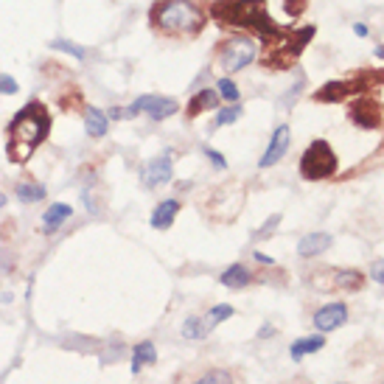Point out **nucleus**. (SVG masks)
Segmentation results:
<instances>
[{"mask_svg": "<svg viewBox=\"0 0 384 384\" xmlns=\"http://www.w3.org/2000/svg\"><path fill=\"white\" fill-rule=\"evenodd\" d=\"M219 107V93H216V87L211 90V87H205V90H197L194 93V98L188 101V118H197V115H202V112H208V110H216Z\"/></svg>", "mask_w": 384, "mask_h": 384, "instance_id": "obj_16", "label": "nucleus"}, {"mask_svg": "<svg viewBox=\"0 0 384 384\" xmlns=\"http://www.w3.org/2000/svg\"><path fill=\"white\" fill-rule=\"evenodd\" d=\"M182 337H185V339H205L202 317H188V320L182 323Z\"/></svg>", "mask_w": 384, "mask_h": 384, "instance_id": "obj_26", "label": "nucleus"}, {"mask_svg": "<svg viewBox=\"0 0 384 384\" xmlns=\"http://www.w3.org/2000/svg\"><path fill=\"white\" fill-rule=\"evenodd\" d=\"M337 165H339V160H337L331 143L320 138V140L309 143V149L303 152V157H300V177L311 179V182L314 179H328V177L337 174Z\"/></svg>", "mask_w": 384, "mask_h": 384, "instance_id": "obj_6", "label": "nucleus"}, {"mask_svg": "<svg viewBox=\"0 0 384 384\" xmlns=\"http://www.w3.org/2000/svg\"><path fill=\"white\" fill-rule=\"evenodd\" d=\"M228 289H244L250 281H253V275H250V269L244 267V264H230L225 272H222V278H219Z\"/></svg>", "mask_w": 384, "mask_h": 384, "instance_id": "obj_18", "label": "nucleus"}, {"mask_svg": "<svg viewBox=\"0 0 384 384\" xmlns=\"http://www.w3.org/2000/svg\"><path fill=\"white\" fill-rule=\"evenodd\" d=\"M359 90H362L359 82H328L314 93V98L323 101V104H337V101H345L348 96H353Z\"/></svg>", "mask_w": 384, "mask_h": 384, "instance_id": "obj_12", "label": "nucleus"}, {"mask_svg": "<svg viewBox=\"0 0 384 384\" xmlns=\"http://www.w3.org/2000/svg\"><path fill=\"white\" fill-rule=\"evenodd\" d=\"M179 208H182V202H177V200H163V202H157V208L152 211L149 225H152L154 230H168V228L174 225Z\"/></svg>", "mask_w": 384, "mask_h": 384, "instance_id": "obj_14", "label": "nucleus"}, {"mask_svg": "<svg viewBox=\"0 0 384 384\" xmlns=\"http://www.w3.org/2000/svg\"><path fill=\"white\" fill-rule=\"evenodd\" d=\"M370 278H373L376 283H381V286H384V258H378V261L370 267Z\"/></svg>", "mask_w": 384, "mask_h": 384, "instance_id": "obj_33", "label": "nucleus"}, {"mask_svg": "<svg viewBox=\"0 0 384 384\" xmlns=\"http://www.w3.org/2000/svg\"><path fill=\"white\" fill-rule=\"evenodd\" d=\"M51 132V115L48 107L37 98H31L6 126V157L12 163H29L37 146L48 138Z\"/></svg>", "mask_w": 384, "mask_h": 384, "instance_id": "obj_1", "label": "nucleus"}, {"mask_svg": "<svg viewBox=\"0 0 384 384\" xmlns=\"http://www.w3.org/2000/svg\"><path fill=\"white\" fill-rule=\"evenodd\" d=\"M267 334H272V325H264V328H261V331H258V337H261V339H264V337H267Z\"/></svg>", "mask_w": 384, "mask_h": 384, "instance_id": "obj_37", "label": "nucleus"}, {"mask_svg": "<svg viewBox=\"0 0 384 384\" xmlns=\"http://www.w3.org/2000/svg\"><path fill=\"white\" fill-rule=\"evenodd\" d=\"M317 34L314 26H306V29H297V31H278L275 37L267 40V68H275V71H286L297 62V57L306 51L309 40Z\"/></svg>", "mask_w": 384, "mask_h": 384, "instance_id": "obj_4", "label": "nucleus"}, {"mask_svg": "<svg viewBox=\"0 0 384 384\" xmlns=\"http://www.w3.org/2000/svg\"><path fill=\"white\" fill-rule=\"evenodd\" d=\"M73 216V208L68 205V202H54V205H48L45 208V216H43V230L51 236V233H57L68 219Z\"/></svg>", "mask_w": 384, "mask_h": 384, "instance_id": "obj_15", "label": "nucleus"}, {"mask_svg": "<svg viewBox=\"0 0 384 384\" xmlns=\"http://www.w3.org/2000/svg\"><path fill=\"white\" fill-rule=\"evenodd\" d=\"M15 194H17V200H20V202L31 205V202H43L48 191H45V185H43V182H17Z\"/></svg>", "mask_w": 384, "mask_h": 384, "instance_id": "obj_20", "label": "nucleus"}, {"mask_svg": "<svg viewBox=\"0 0 384 384\" xmlns=\"http://www.w3.org/2000/svg\"><path fill=\"white\" fill-rule=\"evenodd\" d=\"M154 362H157V348H154V342H149V339L138 342L135 350H132V373H140L143 364H154Z\"/></svg>", "mask_w": 384, "mask_h": 384, "instance_id": "obj_19", "label": "nucleus"}, {"mask_svg": "<svg viewBox=\"0 0 384 384\" xmlns=\"http://www.w3.org/2000/svg\"><path fill=\"white\" fill-rule=\"evenodd\" d=\"M306 6H309V0H283V9L289 17H300L306 12Z\"/></svg>", "mask_w": 384, "mask_h": 384, "instance_id": "obj_30", "label": "nucleus"}, {"mask_svg": "<svg viewBox=\"0 0 384 384\" xmlns=\"http://www.w3.org/2000/svg\"><path fill=\"white\" fill-rule=\"evenodd\" d=\"M202 154L211 157V163H214L216 168H228V160H225L222 152H216V149H211V146H202Z\"/></svg>", "mask_w": 384, "mask_h": 384, "instance_id": "obj_32", "label": "nucleus"}, {"mask_svg": "<svg viewBox=\"0 0 384 384\" xmlns=\"http://www.w3.org/2000/svg\"><path fill=\"white\" fill-rule=\"evenodd\" d=\"M129 110H132L135 115L146 112L152 121H165V118H171V115L179 112V101L171 98V96H154V93H146V96H138V98L129 104Z\"/></svg>", "mask_w": 384, "mask_h": 384, "instance_id": "obj_7", "label": "nucleus"}, {"mask_svg": "<svg viewBox=\"0 0 384 384\" xmlns=\"http://www.w3.org/2000/svg\"><path fill=\"white\" fill-rule=\"evenodd\" d=\"M84 129H87L90 138H104V135L110 132V118H107V112L98 110V107H87V110H84Z\"/></svg>", "mask_w": 384, "mask_h": 384, "instance_id": "obj_17", "label": "nucleus"}, {"mask_svg": "<svg viewBox=\"0 0 384 384\" xmlns=\"http://www.w3.org/2000/svg\"><path fill=\"white\" fill-rule=\"evenodd\" d=\"M20 90V84H17V79L15 76H9V73H0V93L3 96H15Z\"/></svg>", "mask_w": 384, "mask_h": 384, "instance_id": "obj_29", "label": "nucleus"}, {"mask_svg": "<svg viewBox=\"0 0 384 384\" xmlns=\"http://www.w3.org/2000/svg\"><path fill=\"white\" fill-rule=\"evenodd\" d=\"M289 143H292V129H289L286 124H281V126L269 135V143H267V149H264V154H261V160H258V168L278 165V163L286 157Z\"/></svg>", "mask_w": 384, "mask_h": 384, "instance_id": "obj_9", "label": "nucleus"}, {"mask_svg": "<svg viewBox=\"0 0 384 384\" xmlns=\"http://www.w3.org/2000/svg\"><path fill=\"white\" fill-rule=\"evenodd\" d=\"M345 320H348V306L345 303H328V306L314 311V328L317 331H334V328L345 325Z\"/></svg>", "mask_w": 384, "mask_h": 384, "instance_id": "obj_11", "label": "nucleus"}, {"mask_svg": "<svg viewBox=\"0 0 384 384\" xmlns=\"http://www.w3.org/2000/svg\"><path fill=\"white\" fill-rule=\"evenodd\" d=\"M242 115H244L242 104H225V107L219 110V115H216V126H230V124H236Z\"/></svg>", "mask_w": 384, "mask_h": 384, "instance_id": "obj_25", "label": "nucleus"}, {"mask_svg": "<svg viewBox=\"0 0 384 384\" xmlns=\"http://www.w3.org/2000/svg\"><path fill=\"white\" fill-rule=\"evenodd\" d=\"M278 222H281V214H272V216H269V219L264 222V228L253 233V239H264V236H269V233H275V228H278Z\"/></svg>", "mask_w": 384, "mask_h": 384, "instance_id": "obj_31", "label": "nucleus"}, {"mask_svg": "<svg viewBox=\"0 0 384 384\" xmlns=\"http://www.w3.org/2000/svg\"><path fill=\"white\" fill-rule=\"evenodd\" d=\"M256 59H258V43L247 34H236V37L225 40L216 54V62L225 73H239L247 65H253Z\"/></svg>", "mask_w": 384, "mask_h": 384, "instance_id": "obj_5", "label": "nucleus"}, {"mask_svg": "<svg viewBox=\"0 0 384 384\" xmlns=\"http://www.w3.org/2000/svg\"><path fill=\"white\" fill-rule=\"evenodd\" d=\"M149 23L174 37H194L205 29V12L191 0H157L149 9Z\"/></svg>", "mask_w": 384, "mask_h": 384, "instance_id": "obj_3", "label": "nucleus"}, {"mask_svg": "<svg viewBox=\"0 0 384 384\" xmlns=\"http://www.w3.org/2000/svg\"><path fill=\"white\" fill-rule=\"evenodd\" d=\"M51 48H54V51H65V54H71V57H76V59H84V57H87V51L79 48V45L71 43V40H54Z\"/></svg>", "mask_w": 384, "mask_h": 384, "instance_id": "obj_27", "label": "nucleus"}, {"mask_svg": "<svg viewBox=\"0 0 384 384\" xmlns=\"http://www.w3.org/2000/svg\"><path fill=\"white\" fill-rule=\"evenodd\" d=\"M323 345H325V337H320V334H314V337H300V339L292 342L289 353H292V359H303L306 353H317Z\"/></svg>", "mask_w": 384, "mask_h": 384, "instance_id": "obj_21", "label": "nucleus"}, {"mask_svg": "<svg viewBox=\"0 0 384 384\" xmlns=\"http://www.w3.org/2000/svg\"><path fill=\"white\" fill-rule=\"evenodd\" d=\"M334 281H337V286L345 289V292H359L362 283H364V278H362L359 269H339V272L334 275Z\"/></svg>", "mask_w": 384, "mask_h": 384, "instance_id": "obj_23", "label": "nucleus"}, {"mask_svg": "<svg viewBox=\"0 0 384 384\" xmlns=\"http://www.w3.org/2000/svg\"><path fill=\"white\" fill-rule=\"evenodd\" d=\"M373 57H376V59H384V45H376V51H373Z\"/></svg>", "mask_w": 384, "mask_h": 384, "instance_id": "obj_36", "label": "nucleus"}, {"mask_svg": "<svg viewBox=\"0 0 384 384\" xmlns=\"http://www.w3.org/2000/svg\"><path fill=\"white\" fill-rule=\"evenodd\" d=\"M6 205V194H3V191H0V208H3Z\"/></svg>", "mask_w": 384, "mask_h": 384, "instance_id": "obj_38", "label": "nucleus"}, {"mask_svg": "<svg viewBox=\"0 0 384 384\" xmlns=\"http://www.w3.org/2000/svg\"><path fill=\"white\" fill-rule=\"evenodd\" d=\"M353 34H356V37H367V34H370V29H367L364 23H353Z\"/></svg>", "mask_w": 384, "mask_h": 384, "instance_id": "obj_34", "label": "nucleus"}, {"mask_svg": "<svg viewBox=\"0 0 384 384\" xmlns=\"http://www.w3.org/2000/svg\"><path fill=\"white\" fill-rule=\"evenodd\" d=\"M331 244H334L331 233H309L297 242V256L300 258H314V256H323Z\"/></svg>", "mask_w": 384, "mask_h": 384, "instance_id": "obj_13", "label": "nucleus"}, {"mask_svg": "<svg viewBox=\"0 0 384 384\" xmlns=\"http://www.w3.org/2000/svg\"><path fill=\"white\" fill-rule=\"evenodd\" d=\"M211 17L219 20L222 26H233L242 31H253L264 40L275 37L281 29L269 17L264 0H214L211 3Z\"/></svg>", "mask_w": 384, "mask_h": 384, "instance_id": "obj_2", "label": "nucleus"}, {"mask_svg": "<svg viewBox=\"0 0 384 384\" xmlns=\"http://www.w3.org/2000/svg\"><path fill=\"white\" fill-rule=\"evenodd\" d=\"M233 314H236V309H233V306H228V303H219V306H214V309H211V311L202 317V331H205V337H208V334H211V331H214V328H216L222 320H230Z\"/></svg>", "mask_w": 384, "mask_h": 384, "instance_id": "obj_22", "label": "nucleus"}, {"mask_svg": "<svg viewBox=\"0 0 384 384\" xmlns=\"http://www.w3.org/2000/svg\"><path fill=\"white\" fill-rule=\"evenodd\" d=\"M216 93H219V101H225V104H239V84L230 79V76H222L219 82H216Z\"/></svg>", "mask_w": 384, "mask_h": 384, "instance_id": "obj_24", "label": "nucleus"}, {"mask_svg": "<svg viewBox=\"0 0 384 384\" xmlns=\"http://www.w3.org/2000/svg\"><path fill=\"white\" fill-rule=\"evenodd\" d=\"M256 261H258V264H269V267L275 264V258H269V256H264V253H256Z\"/></svg>", "mask_w": 384, "mask_h": 384, "instance_id": "obj_35", "label": "nucleus"}, {"mask_svg": "<svg viewBox=\"0 0 384 384\" xmlns=\"http://www.w3.org/2000/svg\"><path fill=\"white\" fill-rule=\"evenodd\" d=\"M171 177H174V163H171V154H168V152L152 157V160L143 163V168H140V179H143L146 188L165 185V182H171Z\"/></svg>", "mask_w": 384, "mask_h": 384, "instance_id": "obj_10", "label": "nucleus"}, {"mask_svg": "<svg viewBox=\"0 0 384 384\" xmlns=\"http://www.w3.org/2000/svg\"><path fill=\"white\" fill-rule=\"evenodd\" d=\"M194 384H233V378H230L228 370H211V373H205L202 378H197Z\"/></svg>", "mask_w": 384, "mask_h": 384, "instance_id": "obj_28", "label": "nucleus"}, {"mask_svg": "<svg viewBox=\"0 0 384 384\" xmlns=\"http://www.w3.org/2000/svg\"><path fill=\"white\" fill-rule=\"evenodd\" d=\"M348 115H350V121H353L359 129H376V126H381V104H378L376 98H370V96L356 98V101L350 104Z\"/></svg>", "mask_w": 384, "mask_h": 384, "instance_id": "obj_8", "label": "nucleus"}]
</instances>
